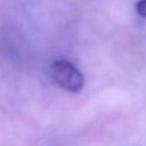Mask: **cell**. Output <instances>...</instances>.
Returning <instances> with one entry per match:
<instances>
[{"instance_id": "6da1fadb", "label": "cell", "mask_w": 146, "mask_h": 146, "mask_svg": "<svg viewBox=\"0 0 146 146\" xmlns=\"http://www.w3.org/2000/svg\"><path fill=\"white\" fill-rule=\"evenodd\" d=\"M49 79L54 84L71 94H79L84 87L83 74L66 59L56 60L49 66Z\"/></svg>"}, {"instance_id": "7a4b0ae2", "label": "cell", "mask_w": 146, "mask_h": 146, "mask_svg": "<svg viewBox=\"0 0 146 146\" xmlns=\"http://www.w3.org/2000/svg\"><path fill=\"white\" fill-rule=\"evenodd\" d=\"M136 10H137V13H138L141 17L146 18V0H140V1H138V2L136 3Z\"/></svg>"}]
</instances>
